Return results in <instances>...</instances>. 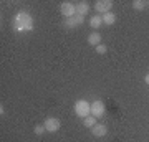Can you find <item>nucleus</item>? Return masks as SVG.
Wrapping results in <instances>:
<instances>
[{
  "label": "nucleus",
  "mask_w": 149,
  "mask_h": 142,
  "mask_svg": "<svg viewBox=\"0 0 149 142\" xmlns=\"http://www.w3.org/2000/svg\"><path fill=\"white\" fill-rule=\"evenodd\" d=\"M148 5H149V2H148Z\"/></svg>",
  "instance_id": "obj_18"
},
{
  "label": "nucleus",
  "mask_w": 149,
  "mask_h": 142,
  "mask_svg": "<svg viewBox=\"0 0 149 142\" xmlns=\"http://www.w3.org/2000/svg\"><path fill=\"white\" fill-rule=\"evenodd\" d=\"M101 25H103V17H101V15H93V17L90 18V26H91V28L98 30Z\"/></svg>",
  "instance_id": "obj_11"
},
{
  "label": "nucleus",
  "mask_w": 149,
  "mask_h": 142,
  "mask_svg": "<svg viewBox=\"0 0 149 142\" xmlns=\"http://www.w3.org/2000/svg\"><path fill=\"white\" fill-rule=\"evenodd\" d=\"M88 12H90V3H88V2H78V3H76V13H78V15L85 17Z\"/></svg>",
  "instance_id": "obj_10"
},
{
  "label": "nucleus",
  "mask_w": 149,
  "mask_h": 142,
  "mask_svg": "<svg viewBox=\"0 0 149 142\" xmlns=\"http://www.w3.org/2000/svg\"><path fill=\"white\" fill-rule=\"evenodd\" d=\"M13 30L18 33L32 32L33 30V17L28 12H18L13 17Z\"/></svg>",
  "instance_id": "obj_1"
},
{
  "label": "nucleus",
  "mask_w": 149,
  "mask_h": 142,
  "mask_svg": "<svg viewBox=\"0 0 149 142\" xmlns=\"http://www.w3.org/2000/svg\"><path fill=\"white\" fill-rule=\"evenodd\" d=\"M83 124H85V127H88V129H93V127L96 126V117L95 116H88L83 119Z\"/></svg>",
  "instance_id": "obj_13"
},
{
  "label": "nucleus",
  "mask_w": 149,
  "mask_h": 142,
  "mask_svg": "<svg viewBox=\"0 0 149 142\" xmlns=\"http://www.w3.org/2000/svg\"><path fill=\"white\" fill-rule=\"evenodd\" d=\"M101 17H103V25H114L116 23V15L113 12H108V13H104Z\"/></svg>",
  "instance_id": "obj_12"
},
{
  "label": "nucleus",
  "mask_w": 149,
  "mask_h": 142,
  "mask_svg": "<svg viewBox=\"0 0 149 142\" xmlns=\"http://www.w3.org/2000/svg\"><path fill=\"white\" fill-rule=\"evenodd\" d=\"M108 51V46L106 45H98V46H96V53H98V55H104V53Z\"/></svg>",
  "instance_id": "obj_15"
},
{
  "label": "nucleus",
  "mask_w": 149,
  "mask_h": 142,
  "mask_svg": "<svg viewBox=\"0 0 149 142\" xmlns=\"http://www.w3.org/2000/svg\"><path fill=\"white\" fill-rule=\"evenodd\" d=\"M47 131V129H45V126H40V124H38V126H35L33 127V132H35V134H37V136H42L43 132Z\"/></svg>",
  "instance_id": "obj_16"
},
{
  "label": "nucleus",
  "mask_w": 149,
  "mask_h": 142,
  "mask_svg": "<svg viewBox=\"0 0 149 142\" xmlns=\"http://www.w3.org/2000/svg\"><path fill=\"white\" fill-rule=\"evenodd\" d=\"M148 5V2H144V0H134L133 2V8L134 10H144V7Z\"/></svg>",
  "instance_id": "obj_14"
},
{
  "label": "nucleus",
  "mask_w": 149,
  "mask_h": 142,
  "mask_svg": "<svg viewBox=\"0 0 149 142\" xmlns=\"http://www.w3.org/2000/svg\"><path fill=\"white\" fill-rule=\"evenodd\" d=\"M60 13H61L65 18L74 17L76 15V3H73V2H61V5H60Z\"/></svg>",
  "instance_id": "obj_3"
},
{
  "label": "nucleus",
  "mask_w": 149,
  "mask_h": 142,
  "mask_svg": "<svg viewBox=\"0 0 149 142\" xmlns=\"http://www.w3.org/2000/svg\"><path fill=\"white\" fill-rule=\"evenodd\" d=\"M88 45H91V46H98V45H101V35L98 32H93L88 35Z\"/></svg>",
  "instance_id": "obj_9"
},
{
  "label": "nucleus",
  "mask_w": 149,
  "mask_h": 142,
  "mask_svg": "<svg viewBox=\"0 0 149 142\" xmlns=\"http://www.w3.org/2000/svg\"><path fill=\"white\" fill-rule=\"evenodd\" d=\"M106 114V106H104V103L100 99H96L91 103V116H95L96 119H100V117H103Z\"/></svg>",
  "instance_id": "obj_4"
},
{
  "label": "nucleus",
  "mask_w": 149,
  "mask_h": 142,
  "mask_svg": "<svg viewBox=\"0 0 149 142\" xmlns=\"http://www.w3.org/2000/svg\"><path fill=\"white\" fill-rule=\"evenodd\" d=\"M43 126H45L47 132H56L60 127H61V122H60V119H56V117H47L45 122H43Z\"/></svg>",
  "instance_id": "obj_6"
},
{
  "label": "nucleus",
  "mask_w": 149,
  "mask_h": 142,
  "mask_svg": "<svg viewBox=\"0 0 149 142\" xmlns=\"http://www.w3.org/2000/svg\"><path fill=\"white\" fill-rule=\"evenodd\" d=\"M73 111H74V114H76L78 117L85 119V117L91 116V104L85 99H78L73 106Z\"/></svg>",
  "instance_id": "obj_2"
},
{
  "label": "nucleus",
  "mask_w": 149,
  "mask_h": 142,
  "mask_svg": "<svg viewBox=\"0 0 149 142\" xmlns=\"http://www.w3.org/2000/svg\"><path fill=\"white\" fill-rule=\"evenodd\" d=\"M111 8H113L111 0H98V2H95V10L98 12V13H101V15L111 12Z\"/></svg>",
  "instance_id": "obj_5"
},
{
  "label": "nucleus",
  "mask_w": 149,
  "mask_h": 142,
  "mask_svg": "<svg viewBox=\"0 0 149 142\" xmlns=\"http://www.w3.org/2000/svg\"><path fill=\"white\" fill-rule=\"evenodd\" d=\"M144 81H146V84H149V73L144 76Z\"/></svg>",
  "instance_id": "obj_17"
},
{
  "label": "nucleus",
  "mask_w": 149,
  "mask_h": 142,
  "mask_svg": "<svg viewBox=\"0 0 149 142\" xmlns=\"http://www.w3.org/2000/svg\"><path fill=\"white\" fill-rule=\"evenodd\" d=\"M91 134L95 137H104L108 134V129H106L104 124H96V126L91 129Z\"/></svg>",
  "instance_id": "obj_8"
},
{
  "label": "nucleus",
  "mask_w": 149,
  "mask_h": 142,
  "mask_svg": "<svg viewBox=\"0 0 149 142\" xmlns=\"http://www.w3.org/2000/svg\"><path fill=\"white\" fill-rule=\"evenodd\" d=\"M83 21H85V17L76 13V15L71 17V18H66V20H65V25L68 26V28H76V26H80Z\"/></svg>",
  "instance_id": "obj_7"
}]
</instances>
